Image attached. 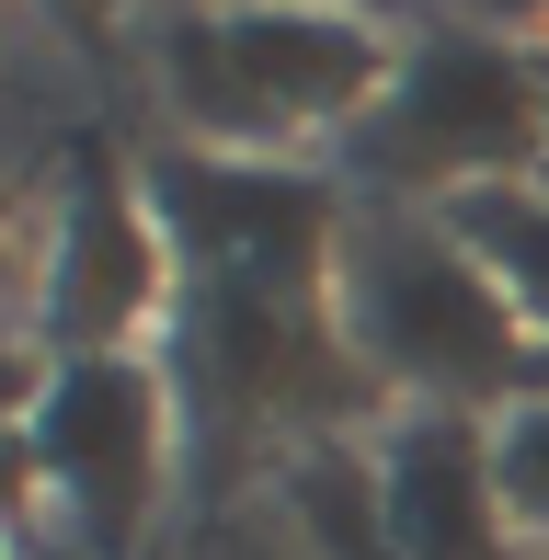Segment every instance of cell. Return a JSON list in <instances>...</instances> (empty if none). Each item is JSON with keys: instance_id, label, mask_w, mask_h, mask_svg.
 Returning a JSON list of instances; mask_svg holds the SVG:
<instances>
[{"instance_id": "12", "label": "cell", "mask_w": 549, "mask_h": 560, "mask_svg": "<svg viewBox=\"0 0 549 560\" xmlns=\"http://www.w3.org/2000/svg\"><path fill=\"white\" fill-rule=\"evenodd\" d=\"M492 469H504V515H515V538L549 549V389H527L504 423H492Z\"/></svg>"}, {"instance_id": "14", "label": "cell", "mask_w": 549, "mask_h": 560, "mask_svg": "<svg viewBox=\"0 0 549 560\" xmlns=\"http://www.w3.org/2000/svg\"><path fill=\"white\" fill-rule=\"evenodd\" d=\"M538 389H549V343H538Z\"/></svg>"}, {"instance_id": "4", "label": "cell", "mask_w": 549, "mask_h": 560, "mask_svg": "<svg viewBox=\"0 0 549 560\" xmlns=\"http://www.w3.org/2000/svg\"><path fill=\"white\" fill-rule=\"evenodd\" d=\"M23 457H46L92 560H138V526L161 515V469H172V377L138 354H69L46 400L23 412Z\"/></svg>"}, {"instance_id": "8", "label": "cell", "mask_w": 549, "mask_h": 560, "mask_svg": "<svg viewBox=\"0 0 549 560\" xmlns=\"http://www.w3.org/2000/svg\"><path fill=\"white\" fill-rule=\"evenodd\" d=\"M218 23H230V58L253 69V92L274 104L287 138H297V126H320V115L355 126V115L389 92V69H401L355 12H218Z\"/></svg>"}, {"instance_id": "2", "label": "cell", "mask_w": 549, "mask_h": 560, "mask_svg": "<svg viewBox=\"0 0 549 560\" xmlns=\"http://www.w3.org/2000/svg\"><path fill=\"white\" fill-rule=\"evenodd\" d=\"M343 172L378 207L481 195L549 172V81L504 23H412L389 92L343 126Z\"/></svg>"}, {"instance_id": "13", "label": "cell", "mask_w": 549, "mask_h": 560, "mask_svg": "<svg viewBox=\"0 0 549 560\" xmlns=\"http://www.w3.org/2000/svg\"><path fill=\"white\" fill-rule=\"evenodd\" d=\"M195 560H309V549H297V526H253V515H218L207 526V538H195Z\"/></svg>"}, {"instance_id": "10", "label": "cell", "mask_w": 549, "mask_h": 560, "mask_svg": "<svg viewBox=\"0 0 549 560\" xmlns=\"http://www.w3.org/2000/svg\"><path fill=\"white\" fill-rule=\"evenodd\" d=\"M161 81H172V104H184V126L207 149H241V161H253V149L287 138L274 104L253 92V69L230 58V23H218V12H172L161 23Z\"/></svg>"}, {"instance_id": "5", "label": "cell", "mask_w": 549, "mask_h": 560, "mask_svg": "<svg viewBox=\"0 0 549 560\" xmlns=\"http://www.w3.org/2000/svg\"><path fill=\"white\" fill-rule=\"evenodd\" d=\"M184 377L207 389L218 423H355L378 400L343 320L320 298H274V287H195L184 298Z\"/></svg>"}, {"instance_id": "11", "label": "cell", "mask_w": 549, "mask_h": 560, "mask_svg": "<svg viewBox=\"0 0 549 560\" xmlns=\"http://www.w3.org/2000/svg\"><path fill=\"white\" fill-rule=\"evenodd\" d=\"M435 218L481 252V275L527 310V332L549 343V184H481V195H446Z\"/></svg>"}, {"instance_id": "9", "label": "cell", "mask_w": 549, "mask_h": 560, "mask_svg": "<svg viewBox=\"0 0 549 560\" xmlns=\"http://www.w3.org/2000/svg\"><path fill=\"white\" fill-rule=\"evenodd\" d=\"M274 503H287L297 549L309 560H401V538H389V503H378V457L355 446H297L287 469H274Z\"/></svg>"}, {"instance_id": "16", "label": "cell", "mask_w": 549, "mask_h": 560, "mask_svg": "<svg viewBox=\"0 0 549 560\" xmlns=\"http://www.w3.org/2000/svg\"><path fill=\"white\" fill-rule=\"evenodd\" d=\"M538 184H549V172H538Z\"/></svg>"}, {"instance_id": "1", "label": "cell", "mask_w": 549, "mask_h": 560, "mask_svg": "<svg viewBox=\"0 0 549 560\" xmlns=\"http://www.w3.org/2000/svg\"><path fill=\"white\" fill-rule=\"evenodd\" d=\"M332 320L366 354L378 389H412L423 412H515L538 389V332L504 287L481 275V252L423 207H366L343 229L332 264Z\"/></svg>"}, {"instance_id": "3", "label": "cell", "mask_w": 549, "mask_h": 560, "mask_svg": "<svg viewBox=\"0 0 549 560\" xmlns=\"http://www.w3.org/2000/svg\"><path fill=\"white\" fill-rule=\"evenodd\" d=\"M149 218H161L172 264H195V287H274V298H320V275L343 264V195L320 172L287 161H241V149H161L138 172Z\"/></svg>"}, {"instance_id": "6", "label": "cell", "mask_w": 549, "mask_h": 560, "mask_svg": "<svg viewBox=\"0 0 549 560\" xmlns=\"http://www.w3.org/2000/svg\"><path fill=\"white\" fill-rule=\"evenodd\" d=\"M161 218L149 195L115 172V149H69V195H58V241H46V332L69 354H127V332L161 310Z\"/></svg>"}, {"instance_id": "7", "label": "cell", "mask_w": 549, "mask_h": 560, "mask_svg": "<svg viewBox=\"0 0 549 560\" xmlns=\"http://www.w3.org/2000/svg\"><path fill=\"white\" fill-rule=\"evenodd\" d=\"M366 457H378V503H389L401 560H527V538L504 515V469H492V423L412 412Z\"/></svg>"}, {"instance_id": "15", "label": "cell", "mask_w": 549, "mask_h": 560, "mask_svg": "<svg viewBox=\"0 0 549 560\" xmlns=\"http://www.w3.org/2000/svg\"><path fill=\"white\" fill-rule=\"evenodd\" d=\"M538 81H549V58H538Z\"/></svg>"}]
</instances>
